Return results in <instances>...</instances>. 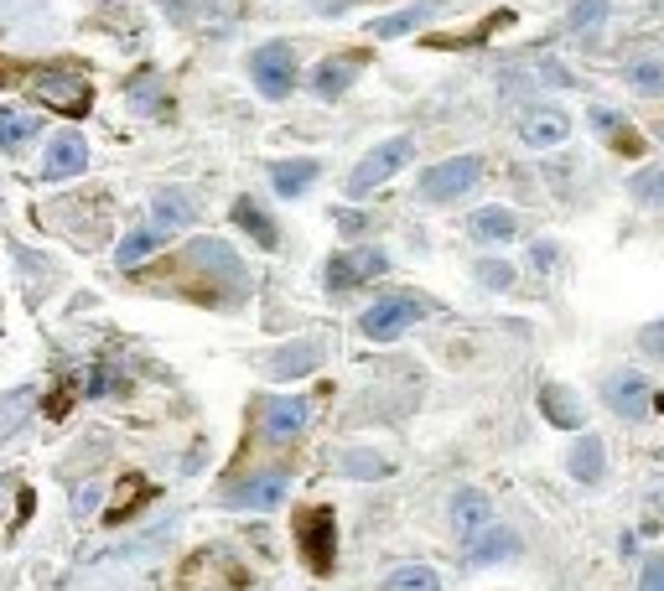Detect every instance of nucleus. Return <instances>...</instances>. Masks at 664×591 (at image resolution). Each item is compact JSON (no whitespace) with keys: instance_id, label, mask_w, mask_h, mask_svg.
I'll return each instance as SVG.
<instances>
[{"instance_id":"obj_1","label":"nucleus","mask_w":664,"mask_h":591,"mask_svg":"<svg viewBox=\"0 0 664 591\" xmlns=\"http://www.w3.org/2000/svg\"><path fill=\"white\" fill-rule=\"evenodd\" d=\"M182 271L208 281L213 291H223V306H239L250 291V271L223 239H188L182 244Z\"/></svg>"},{"instance_id":"obj_2","label":"nucleus","mask_w":664,"mask_h":591,"mask_svg":"<svg viewBox=\"0 0 664 591\" xmlns=\"http://www.w3.org/2000/svg\"><path fill=\"white\" fill-rule=\"evenodd\" d=\"M431 312H436L431 296H421V291H394V296H379V302L358 317V333L369 342H390V338H400V333H410L421 317H431Z\"/></svg>"},{"instance_id":"obj_3","label":"nucleus","mask_w":664,"mask_h":591,"mask_svg":"<svg viewBox=\"0 0 664 591\" xmlns=\"http://www.w3.org/2000/svg\"><path fill=\"white\" fill-rule=\"evenodd\" d=\"M244 68H250V84L271 104H281L291 88L302 84V63H296V48H291V42H265V48H255Z\"/></svg>"},{"instance_id":"obj_4","label":"nucleus","mask_w":664,"mask_h":591,"mask_svg":"<svg viewBox=\"0 0 664 591\" xmlns=\"http://www.w3.org/2000/svg\"><path fill=\"white\" fill-rule=\"evenodd\" d=\"M410 156H415V136L379 140L375 151H363L358 156V167L348 171V198H363V192H375L379 182H390L400 167H410Z\"/></svg>"},{"instance_id":"obj_5","label":"nucleus","mask_w":664,"mask_h":591,"mask_svg":"<svg viewBox=\"0 0 664 591\" xmlns=\"http://www.w3.org/2000/svg\"><path fill=\"white\" fill-rule=\"evenodd\" d=\"M390 271V254L379 244H358V250H338L327 260V296H342V291L363 286V281H379Z\"/></svg>"},{"instance_id":"obj_6","label":"nucleus","mask_w":664,"mask_h":591,"mask_svg":"<svg viewBox=\"0 0 664 591\" xmlns=\"http://www.w3.org/2000/svg\"><path fill=\"white\" fill-rule=\"evenodd\" d=\"M477 177H483V161H477V156H446V161L426 167L421 198H426V203H457V198H467L477 187Z\"/></svg>"},{"instance_id":"obj_7","label":"nucleus","mask_w":664,"mask_h":591,"mask_svg":"<svg viewBox=\"0 0 664 591\" xmlns=\"http://www.w3.org/2000/svg\"><path fill=\"white\" fill-rule=\"evenodd\" d=\"M296 540H302V560H307L317 576H327L338 566V524H333V508H307L302 524H296Z\"/></svg>"},{"instance_id":"obj_8","label":"nucleus","mask_w":664,"mask_h":591,"mask_svg":"<svg viewBox=\"0 0 664 591\" xmlns=\"http://www.w3.org/2000/svg\"><path fill=\"white\" fill-rule=\"evenodd\" d=\"M602 405L613 415H623V421H644L654 410V384L639 369H613L602 379Z\"/></svg>"},{"instance_id":"obj_9","label":"nucleus","mask_w":664,"mask_h":591,"mask_svg":"<svg viewBox=\"0 0 664 591\" xmlns=\"http://www.w3.org/2000/svg\"><path fill=\"white\" fill-rule=\"evenodd\" d=\"M286 488H291L286 467H275V473H250L219 493V508H275L286 498Z\"/></svg>"},{"instance_id":"obj_10","label":"nucleus","mask_w":664,"mask_h":591,"mask_svg":"<svg viewBox=\"0 0 664 591\" xmlns=\"http://www.w3.org/2000/svg\"><path fill=\"white\" fill-rule=\"evenodd\" d=\"M307 421H312V400H302V394H275V400H265V410H260V431L271 441L302 436Z\"/></svg>"},{"instance_id":"obj_11","label":"nucleus","mask_w":664,"mask_h":591,"mask_svg":"<svg viewBox=\"0 0 664 591\" xmlns=\"http://www.w3.org/2000/svg\"><path fill=\"white\" fill-rule=\"evenodd\" d=\"M566 136H571V119H566V109H556V104H535V109L519 115V140L535 146V151H550V146H561Z\"/></svg>"},{"instance_id":"obj_12","label":"nucleus","mask_w":664,"mask_h":591,"mask_svg":"<svg viewBox=\"0 0 664 591\" xmlns=\"http://www.w3.org/2000/svg\"><path fill=\"white\" fill-rule=\"evenodd\" d=\"M84 167H88V140L78 136V130H57L48 146V161H42V177H48V182H68V177H78Z\"/></svg>"},{"instance_id":"obj_13","label":"nucleus","mask_w":664,"mask_h":591,"mask_svg":"<svg viewBox=\"0 0 664 591\" xmlns=\"http://www.w3.org/2000/svg\"><path fill=\"white\" fill-rule=\"evenodd\" d=\"M32 88L52 104V109H63V115H73V119H78L88 104H94V88H88L84 78H73V73H42Z\"/></svg>"},{"instance_id":"obj_14","label":"nucleus","mask_w":664,"mask_h":591,"mask_svg":"<svg viewBox=\"0 0 664 591\" xmlns=\"http://www.w3.org/2000/svg\"><path fill=\"white\" fill-rule=\"evenodd\" d=\"M446 519H452V529H457L462 545H467L473 535H483V529L494 524V504H488V493L462 488V493H452V508H446Z\"/></svg>"},{"instance_id":"obj_15","label":"nucleus","mask_w":664,"mask_h":591,"mask_svg":"<svg viewBox=\"0 0 664 591\" xmlns=\"http://www.w3.org/2000/svg\"><path fill=\"white\" fill-rule=\"evenodd\" d=\"M317 177H323V161H317V156L271 161V192H275V198H286V203H296V198H302V192H307Z\"/></svg>"},{"instance_id":"obj_16","label":"nucleus","mask_w":664,"mask_h":591,"mask_svg":"<svg viewBox=\"0 0 664 591\" xmlns=\"http://www.w3.org/2000/svg\"><path fill=\"white\" fill-rule=\"evenodd\" d=\"M327 358V348L317 338H302V342H286V348H275L271 358H265V369H271V379H302V373H312L317 363Z\"/></svg>"},{"instance_id":"obj_17","label":"nucleus","mask_w":664,"mask_h":591,"mask_svg":"<svg viewBox=\"0 0 664 591\" xmlns=\"http://www.w3.org/2000/svg\"><path fill=\"white\" fill-rule=\"evenodd\" d=\"M358 68H363V57H323L317 68H312V94L317 99H342L348 88H354V78H358Z\"/></svg>"},{"instance_id":"obj_18","label":"nucleus","mask_w":664,"mask_h":591,"mask_svg":"<svg viewBox=\"0 0 664 591\" xmlns=\"http://www.w3.org/2000/svg\"><path fill=\"white\" fill-rule=\"evenodd\" d=\"M566 473L577 477V483H587V488H597V483L608 477V446H602V436H577L571 441V452H566Z\"/></svg>"},{"instance_id":"obj_19","label":"nucleus","mask_w":664,"mask_h":591,"mask_svg":"<svg viewBox=\"0 0 664 591\" xmlns=\"http://www.w3.org/2000/svg\"><path fill=\"white\" fill-rule=\"evenodd\" d=\"M509 556H519V535L504 529V524H488L483 535L467 540V566H494V560H509Z\"/></svg>"},{"instance_id":"obj_20","label":"nucleus","mask_w":664,"mask_h":591,"mask_svg":"<svg viewBox=\"0 0 664 591\" xmlns=\"http://www.w3.org/2000/svg\"><path fill=\"white\" fill-rule=\"evenodd\" d=\"M540 410H546V421L556 425V431H581V425H587V410H581V400L566 384L540 389Z\"/></svg>"},{"instance_id":"obj_21","label":"nucleus","mask_w":664,"mask_h":591,"mask_svg":"<svg viewBox=\"0 0 664 591\" xmlns=\"http://www.w3.org/2000/svg\"><path fill=\"white\" fill-rule=\"evenodd\" d=\"M229 219H234L239 229H244V234L255 239L260 250H275V244H281V229H275V219L255 203V198H234V208H229Z\"/></svg>"},{"instance_id":"obj_22","label":"nucleus","mask_w":664,"mask_h":591,"mask_svg":"<svg viewBox=\"0 0 664 591\" xmlns=\"http://www.w3.org/2000/svg\"><path fill=\"white\" fill-rule=\"evenodd\" d=\"M36 140V115L17 109V104H0V156H21Z\"/></svg>"},{"instance_id":"obj_23","label":"nucleus","mask_w":664,"mask_h":591,"mask_svg":"<svg viewBox=\"0 0 664 591\" xmlns=\"http://www.w3.org/2000/svg\"><path fill=\"white\" fill-rule=\"evenodd\" d=\"M452 0H415V6H405V11H394V17H379L369 32L375 36H405V32H415V27H426L436 11H446Z\"/></svg>"},{"instance_id":"obj_24","label":"nucleus","mask_w":664,"mask_h":591,"mask_svg":"<svg viewBox=\"0 0 664 591\" xmlns=\"http://www.w3.org/2000/svg\"><path fill=\"white\" fill-rule=\"evenodd\" d=\"M161 239H167V229H156V223H140V229H130V234L119 239L115 265H119V271H136L140 260H151V254L161 250Z\"/></svg>"},{"instance_id":"obj_25","label":"nucleus","mask_w":664,"mask_h":591,"mask_svg":"<svg viewBox=\"0 0 664 591\" xmlns=\"http://www.w3.org/2000/svg\"><path fill=\"white\" fill-rule=\"evenodd\" d=\"M633 94H644V99H664V52H644V57H633L629 68H623Z\"/></svg>"},{"instance_id":"obj_26","label":"nucleus","mask_w":664,"mask_h":591,"mask_svg":"<svg viewBox=\"0 0 664 591\" xmlns=\"http://www.w3.org/2000/svg\"><path fill=\"white\" fill-rule=\"evenodd\" d=\"M467 229L483 244H504V239L519 234V219H514V208H477L473 219H467Z\"/></svg>"},{"instance_id":"obj_27","label":"nucleus","mask_w":664,"mask_h":591,"mask_svg":"<svg viewBox=\"0 0 664 591\" xmlns=\"http://www.w3.org/2000/svg\"><path fill=\"white\" fill-rule=\"evenodd\" d=\"M629 198L644 208H664V161H654V167H639L629 177Z\"/></svg>"},{"instance_id":"obj_28","label":"nucleus","mask_w":664,"mask_h":591,"mask_svg":"<svg viewBox=\"0 0 664 591\" xmlns=\"http://www.w3.org/2000/svg\"><path fill=\"white\" fill-rule=\"evenodd\" d=\"M379 591H442V576L431 566H394Z\"/></svg>"},{"instance_id":"obj_29","label":"nucleus","mask_w":664,"mask_h":591,"mask_svg":"<svg viewBox=\"0 0 664 591\" xmlns=\"http://www.w3.org/2000/svg\"><path fill=\"white\" fill-rule=\"evenodd\" d=\"M338 473H342V477H363V483H375V477L390 473V462H384L379 452H363V446H354V452L338 456Z\"/></svg>"},{"instance_id":"obj_30","label":"nucleus","mask_w":664,"mask_h":591,"mask_svg":"<svg viewBox=\"0 0 664 591\" xmlns=\"http://www.w3.org/2000/svg\"><path fill=\"white\" fill-rule=\"evenodd\" d=\"M188 219H192V198H182V192H161L156 198V213H151V223L156 229H188Z\"/></svg>"},{"instance_id":"obj_31","label":"nucleus","mask_w":664,"mask_h":591,"mask_svg":"<svg viewBox=\"0 0 664 591\" xmlns=\"http://www.w3.org/2000/svg\"><path fill=\"white\" fill-rule=\"evenodd\" d=\"M587 119H592V130H597V136L618 140V146H623V140H629V130H623V125H629V119L618 115V109H608V104H592V109H587Z\"/></svg>"},{"instance_id":"obj_32","label":"nucleus","mask_w":664,"mask_h":591,"mask_svg":"<svg viewBox=\"0 0 664 591\" xmlns=\"http://www.w3.org/2000/svg\"><path fill=\"white\" fill-rule=\"evenodd\" d=\"M514 281H519V271H514L509 260H477V286H488V291H509Z\"/></svg>"},{"instance_id":"obj_33","label":"nucleus","mask_w":664,"mask_h":591,"mask_svg":"<svg viewBox=\"0 0 664 591\" xmlns=\"http://www.w3.org/2000/svg\"><path fill=\"white\" fill-rule=\"evenodd\" d=\"M639 348H644V358L664 363V317H654V321H644V327H639Z\"/></svg>"},{"instance_id":"obj_34","label":"nucleus","mask_w":664,"mask_h":591,"mask_svg":"<svg viewBox=\"0 0 664 591\" xmlns=\"http://www.w3.org/2000/svg\"><path fill=\"white\" fill-rule=\"evenodd\" d=\"M597 17H608V0H577V11L566 17V32H581V27H592Z\"/></svg>"},{"instance_id":"obj_35","label":"nucleus","mask_w":664,"mask_h":591,"mask_svg":"<svg viewBox=\"0 0 664 591\" xmlns=\"http://www.w3.org/2000/svg\"><path fill=\"white\" fill-rule=\"evenodd\" d=\"M639 591H664V550L660 556H644V566H639Z\"/></svg>"},{"instance_id":"obj_36","label":"nucleus","mask_w":664,"mask_h":591,"mask_svg":"<svg viewBox=\"0 0 664 591\" xmlns=\"http://www.w3.org/2000/svg\"><path fill=\"white\" fill-rule=\"evenodd\" d=\"M27 405H32V394H6V400H0V436L17 425V410L27 415Z\"/></svg>"},{"instance_id":"obj_37","label":"nucleus","mask_w":664,"mask_h":591,"mask_svg":"<svg viewBox=\"0 0 664 591\" xmlns=\"http://www.w3.org/2000/svg\"><path fill=\"white\" fill-rule=\"evenodd\" d=\"M556 260H561V244H556V239H540V244L529 250V265H535V271H550Z\"/></svg>"},{"instance_id":"obj_38","label":"nucleus","mask_w":664,"mask_h":591,"mask_svg":"<svg viewBox=\"0 0 664 591\" xmlns=\"http://www.w3.org/2000/svg\"><path fill=\"white\" fill-rule=\"evenodd\" d=\"M115 389H119L115 369H94V379H88V394H115Z\"/></svg>"}]
</instances>
